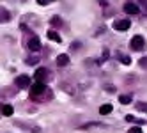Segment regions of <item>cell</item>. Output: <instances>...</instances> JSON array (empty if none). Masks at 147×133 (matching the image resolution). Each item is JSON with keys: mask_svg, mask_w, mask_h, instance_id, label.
<instances>
[{"mask_svg": "<svg viewBox=\"0 0 147 133\" xmlns=\"http://www.w3.org/2000/svg\"><path fill=\"white\" fill-rule=\"evenodd\" d=\"M50 89H46V85L45 84H41V82H36V84L30 87V98H34V99H37L43 92H48Z\"/></svg>", "mask_w": 147, "mask_h": 133, "instance_id": "obj_1", "label": "cell"}, {"mask_svg": "<svg viewBox=\"0 0 147 133\" xmlns=\"http://www.w3.org/2000/svg\"><path fill=\"white\" fill-rule=\"evenodd\" d=\"M129 46H131V50H135V52H140V50H144V46H145V39L142 36H133Z\"/></svg>", "mask_w": 147, "mask_h": 133, "instance_id": "obj_2", "label": "cell"}, {"mask_svg": "<svg viewBox=\"0 0 147 133\" xmlns=\"http://www.w3.org/2000/svg\"><path fill=\"white\" fill-rule=\"evenodd\" d=\"M48 76H50V71L46 68H39V69H36V73H34V78L37 82H41V84H43L45 80H48Z\"/></svg>", "mask_w": 147, "mask_h": 133, "instance_id": "obj_3", "label": "cell"}, {"mask_svg": "<svg viewBox=\"0 0 147 133\" xmlns=\"http://www.w3.org/2000/svg\"><path fill=\"white\" fill-rule=\"evenodd\" d=\"M14 84H16L20 89H25V87L30 85V76H27V75H20V76L14 80Z\"/></svg>", "mask_w": 147, "mask_h": 133, "instance_id": "obj_4", "label": "cell"}, {"mask_svg": "<svg viewBox=\"0 0 147 133\" xmlns=\"http://www.w3.org/2000/svg\"><path fill=\"white\" fill-rule=\"evenodd\" d=\"M28 50H30V52H39V50H41V43H39L37 36H32L28 39Z\"/></svg>", "mask_w": 147, "mask_h": 133, "instance_id": "obj_5", "label": "cell"}, {"mask_svg": "<svg viewBox=\"0 0 147 133\" xmlns=\"http://www.w3.org/2000/svg\"><path fill=\"white\" fill-rule=\"evenodd\" d=\"M124 11L128 13V14H138L140 9H138V5H136L135 2H126L124 4Z\"/></svg>", "mask_w": 147, "mask_h": 133, "instance_id": "obj_6", "label": "cell"}, {"mask_svg": "<svg viewBox=\"0 0 147 133\" xmlns=\"http://www.w3.org/2000/svg\"><path fill=\"white\" fill-rule=\"evenodd\" d=\"M129 25H131V22H128V20H117V22H113L115 30H128Z\"/></svg>", "mask_w": 147, "mask_h": 133, "instance_id": "obj_7", "label": "cell"}, {"mask_svg": "<svg viewBox=\"0 0 147 133\" xmlns=\"http://www.w3.org/2000/svg\"><path fill=\"white\" fill-rule=\"evenodd\" d=\"M67 64H69V55L60 53V55L57 57V66H59V68H66Z\"/></svg>", "mask_w": 147, "mask_h": 133, "instance_id": "obj_8", "label": "cell"}, {"mask_svg": "<svg viewBox=\"0 0 147 133\" xmlns=\"http://www.w3.org/2000/svg\"><path fill=\"white\" fill-rule=\"evenodd\" d=\"M112 112V105L110 103H105L103 107H99V114L101 115H107V114H110Z\"/></svg>", "mask_w": 147, "mask_h": 133, "instance_id": "obj_9", "label": "cell"}, {"mask_svg": "<svg viewBox=\"0 0 147 133\" xmlns=\"http://www.w3.org/2000/svg\"><path fill=\"white\" fill-rule=\"evenodd\" d=\"M48 37H50L51 41H55V43H60V41H62V37L55 32V30H50V32H48Z\"/></svg>", "mask_w": 147, "mask_h": 133, "instance_id": "obj_10", "label": "cell"}, {"mask_svg": "<svg viewBox=\"0 0 147 133\" xmlns=\"http://www.w3.org/2000/svg\"><path fill=\"white\" fill-rule=\"evenodd\" d=\"M2 114H4L5 117L13 115V107H11V105H2Z\"/></svg>", "mask_w": 147, "mask_h": 133, "instance_id": "obj_11", "label": "cell"}, {"mask_svg": "<svg viewBox=\"0 0 147 133\" xmlns=\"http://www.w3.org/2000/svg\"><path fill=\"white\" fill-rule=\"evenodd\" d=\"M89 128H107V126L96 124V122H89V124H82V126H80V130H89Z\"/></svg>", "mask_w": 147, "mask_h": 133, "instance_id": "obj_12", "label": "cell"}, {"mask_svg": "<svg viewBox=\"0 0 147 133\" xmlns=\"http://www.w3.org/2000/svg\"><path fill=\"white\" fill-rule=\"evenodd\" d=\"M119 101H121L122 105H128V103H131V96L129 94H121L119 96Z\"/></svg>", "mask_w": 147, "mask_h": 133, "instance_id": "obj_13", "label": "cell"}, {"mask_svg": "<svg viewBox=\"0 0 147 133\" xmlns=\"http://www.w3.org/2000/svg\"><path fill=\"white\" fill-rule=\"evenodd\" d=\"M51 25H53V27H60L62 25V20H60V16H53V18H51V22H50Z\"/></svg>", "mask_w": 147, "mask_h": 133, "instance_id": "obj_14", "label": "cell"}, {"mask_svg": "<svg viewBox=\"0 0 147 133\" xmlns=\"http://www.w3.org/2000/svg\"><path fill=\"white\" fill-rule=\"evenodd\" d=\"M136 110H140V112H147V103H144V101H138V103H136Z\"/></svg>", "mask_w": 147, "mask_h": 133, "instance_id": "obj_15", "label": "cell"}, {"mask_svg": "<svg viewBox=\"0 0 147 133\" xmlns=\"http://www.w3.org/2000/svg\"><path fill=\"white\" fill-rule=\"evenodd\" d=\"M0 18H2V22H9V18H11V14H9L5 9H2V13H0Z\"/></svg>", "mask_w": 147, "mask_h": 133, "instance_id": "obj_16", "label": "cell"}, {"mask_svg": "<svg viewBox=\"0 0 147 133\" xmlns=\"http://www.w3.org/2000/svg\"><path fill=\"white\" fill-rule=\"evenodd\" d=\"M60 87L64 89V90H67V94H75V89H73V87H69V85H66V84H62Z\"/></svg>", "mask_w": 147, "mask_h": 133, "instance_id": "obj_17", "label": "cell"}, {"mask_svg": "<svg viewBox=\"0 0 147 133\" xmlns=\"http://www.w3.org/2000/svg\"><path fill=\"white\" fill-rule=\"evenodd\" d=\"M128 133H142V130L138 128V126H133V128H129V131Z\"/></svg>", "mask_w": 147, "mask_h": 133, "instance_id": "obj_18", "label": "cell"}, {"mask_svg": "<svg viewBox=\"0 0 147 133\" xmlns=\"http://www.w3.org/2000/svg\"><path fill=\"white\" fill-rule=\"evenodd\" d=\"M108 55H110V53H108V50H105V52H103V55H101V62H105V60L108 59Z\"/></svg>", "mask_w": 147, "mask_h": 133, "instance_id": "obj_19", "label": "cell"}, {"mask_svg": "<svg viewBox=\"0 0 147 133\" xmlns=\"http://www.w3.org/2000/svg\"><path fill=\"white\" fill-rule=\"evenodd\" d=\"M140 66L142 68H147V57H142L140 59Z\"/></svg>", "mask_w": 147, "mask_h": 133, "instance_id": "obj_20", "label": "cell"}, {"mask_svg": "<svg viewBox=\"0 0 147 133\" xmlns=\"http://www.w3.org/2000/svg\"><path fill=\"white\" fill-rule=\"evenodd\" d=\"M126 121H128V122H136V119L133 115H126Z\"/></svg>", "mask_w": 147, "mask_h": 133, "instance_id": "obj_21", "label": "cell"}, {"mask_svg": "<svg viewBox=\"0 0 147 133\" xmlns=\"http://www.w3.org/2000/svg\"><path fill=\"white\" fill-rule=\"evenodd\" d=\"M122 62H124V64H129L131 59H129V57H122Z\"/></svg>", "mask_w": 147, "mask_h": 133, "instance_id": "obj_22", "label": "cell"}, {"mask_svg": "<svg viewBox=\"0 0 147 133\" xmlns=\"http://www.w3.org/2000/svg\"><path fill=\"white\" fill-rule=\"evenodd\" d=\"M50 2V0H37V4H41V5H46Z\"/></svg>", "mask_w": 147, "mask_h": 133, "instance_id": "obj_23", "label": "cell"}, {"mask_svg": "<svg viewBox=\"0 0 147 133\" xmlns=\"http://www.w3.org/2000/svg\"><path fill=\"white\" fill-rule=\"evenodd\" d=\"M142 5H144V14L147 16V2H142Z\"/></svg>", "mask_w": 147, "mask_h": 133, "instance_id": "obj_24", "label": "cell"}]
</instances>
